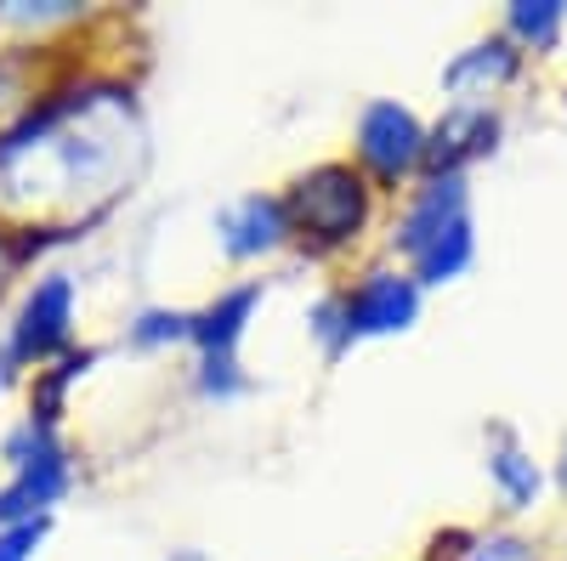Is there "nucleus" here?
<instances>
[{
	"instance_id": "nucleus-1",
	"label": "nucleus",
	"mask_w": 567,
	"mask_h": 561,
	"mask_svg": "<svg viewBox=\"0 0 567 561\" xmlns=\"http://www.w3.org/2000/svg\"><path fill=\"white\" fill-rule=\"evenodd\" d=\"M398 256H409L414 284H449L477 256V227H471V181L465 176H425L414 187L398 232H392Z\"/></svg>"
},
{
	"instance_id": "nucleus-2",
	"label": "nucleus",
	"mask_w": 567,
	"mask_h": 561,
	"mask_svg": "<svg viewBox=\"0 0 567 561\" xmlns=\"http://www.w3.org/2000/svg\"><path fill=\"white\" fill-rule=\"evenodd\" d=\"M284 216H290L296 245H307L312 256H336V250L363 239V227L374 216V187L358 165L329 159V165H312L307 176L290 181Z\"/></svg>"
},
{
	"instance_id": "nucleus-3",
	"label": "nucleus",
	"mask_w": 567,
	"mask_h": 561,
	"mask_svg": "<svg viewBox=\"0 0 567 561\" xmlns=\"http://www.w3.org/2000/svg\"><path fill=\"white\" fill-rule=\"evenodd\" d=\"M7 459L18 465V477L0 488V528L45 517L69 488V459H63V443L52 437V426H34L29 419V426L7 443Z\"/></svg>"
},
{
	"instance_id": "nucleus-4",
	"label": "nucleus",
	"mask_w": 567,
	"mask_h": 561,
	"mask_svg": "<svg viewBox=\"0 0 567 561\" xmlns=\"http://www.w3.org/2000/svg\"><path fill=\"white\" fill-rule=\"evenodd\" d=\"M358 170H369L381 187L409 181L425 165V125L403 108V103H369L358 114Z\"/></svg>"
},
{
	"instance_id": "nucleus-5",
	"label": "nucleus",
	"mask_w": 567,
	"mask_h": 561,
	"mask_svg": "<svg viewBox=\"0 0 567 561\" xmlns=\"http://www.w3.org/2000/svg\"><path fill=\"white\" fill-rule=\"evenodd\" d=\"M420 318V284L409 272L374 267L363 272L352 290H341V323L347 341H369V335H403Z\"/></svg>"
},
{
	"instance_id": "nucleus-6",
	"label": "nucleus",
	"mask_w": 567,
	"mask_h": 561,
	"mask_svg": "<svg viewBox=\"0 0 567 561\" xmlns=\"http://www.w3.org/2000/svg\"><path fill=\"white\" fill-rule=\"evenodd\" d=\"M499 143V120L488 103H454L432 131H425V170L432 176H465V165H477Z\"/></svg>"
},
{
	"instance_id": "nucleus-7",
	"label": "nucleus",
	"mask_w": 567,
	"mask_h": 561,
	"mask_svg": "<svg viewBox=\"0 0 567 561\" xmlns=\"http://www.w3.org/2000/svg\"><path fill=\"white\" fill-rule=\"evenodd\" d=\"M69 323H74V284L69 278H40L34 295L18 312V330H12V357L18 363H45L52 352L69 346Z\"/></svg>"
},
{
	"instance_id": "nucleus-8",
	"label": "nucleus",
	"mask_w": 567,
	"mask_h": 561,
	"mask_svg": "<svg viewBox=\"0 0 567 561\" xmlns=\"http://www.w3.org/2000/svg\"><path fill=\"white\" fill-rule=\"evenodd\" d=\"M216 232L233 261H256L290 239V216H284V199H272V194H245L239 205H227L216 216Z\"/></svg>"
},
{
	"instance_id": "nucleus-9",
	"label": "nucleus",
	"mask_w": 567,
	"mask_h": 561,
	"mask_svg": "<svg viewBox=\"0 0 567 561\" xmlns=\"http://www.w3.org/2000/svg\"><path fill=\"white\" fill-rule=\"evenodd\" d=\"M516 74H523V45L499 34V40H483V45H471V52H460L443 69V91H454L460 103H483L488 91H499Z\"/></svg>"
},
{
	"instance_id": "nucleus-10",
	"label": "nucleus",
	"mask_w": 567,
	"mask_h": 561,
	"mask_svg": "<svg viewBox=\"0 0 567 561\" xmlns=\"http://www.w3.org/2000/svg\"><path fill=\"white\" fill-rule=\"evenodd\" d=\"M256 307H261V284H239V290H227L216 307H205L194 318V341H199L205 363H239V341L250 330Z\"/></svg>"
},
{
	"instance_id": "nucleus-11",
	"label": "nucleus",
	"mask_w": 567,
	"mask_h": 561,
	"mask_svg": "<svg viewBox=\"0 0 567 561\" xmlns=\"http://www.w3.org/2000/svg\"><path fill=\"white\" fill-rule=\"evenodd\" d=\"M488 477H494V488L511 510H528L539 499V465L523 454V443H516L505 426L494 432V448H488Z\"/></svg>"
},
{
	"instance_id": "nucleus-12",
	"label": "nucleus",
	"mask_w": 567,
	"mask_h": 561,
	"mask_svg": "<svg viewBox=\"0 0 567 561\" xmlns=\"http://www.w3.org/2000/svg\"><path fill=\"white\" fill-rule=\"evenodd\" d=\"M561 23H567V7L561 0H516L505 12V40L528 45V52H550L561 40Z\"/></svg>"
},
{
	"instance_id": "nucleus-13",
	"label": "nucleus",
	"mask_w": 567,
	"mask_h": 561,
	"mask_svg": "<svg viewBox=\"0 0 567 561\" xmlns=\"http://www.w3.org/2000/svg\"><path fill=\"white\" fill-rule=\"evenodd\" d=\"M432 550V561H539V550L516 533H449Z\"/></svg>"
},
{
	"instance_id": "nucleus-14",
	"label": "nucleus",
	"mask_w": 567,
	"mask_h": 561,
	"mask_svg": "<svg viewBox=\"0 0 567 561\" xmlns=\"http://www.w3.org/2000/svg\"><path fill=\"white\" fill-rule=\"evenodd\" d=\"M136 346H159V341H194V312H142L136 330H131Z\"/></svg>"
},
{
	"instance_id": "nucleus-15",
	"label": "nucleus",
	"mask_w": 567,
	"mask_h": 561,
	"mask_svg": "<svg viewBox=\"0 0 567 561\" xmlns=\"http://www.w3.org/2000/svg\"><path fill=\"white\" fill-rule=\"evenodd\" d=\"M45 517H34V522H12V528H0V561H29L34 555V544L45 539Z\"/></svg>"
},
{
	"instance_id": "nucleus-16",
	"label": "nucleus",
	"mask_w": 567,
	"mask_h": 561,
	"mask_svg": "<svg viewBox=\"0 0 567 561\" xmlns=\"http://www.w3.org/2000/svg\"><path fill=\"white\" fill-rule=\"evenodd\" d=\"M556 482H561V494H567V437H561V459H556Z\"/></svg>"
},
{
	"instance_id": "nucleus-17",
	"label": "nucleus",
	"mask_w": 567,
	"mask_h": 561,
	"mask_svg": "<svg viewBox=\"0 0 567 561\" xmlns=\"http://www.w3.org/2000/svg\"><path fill=\"white\" fill-rule=\"evenodd\" d=\"M0 386H7V357H0Z\"/></svg>"
},
{
	"instance_id": "nucleus-18",
	"label": "nucleus",
	"mask_w": 567,
	"mask_h": 561,
	"mask_svg": "<svg viewBox=\"0 0 567 561\" xmlns=\"http://www.w3.org/2000/svg\"><path fill=\"white\" fill-rule=\"evenodd\" d=\"M176 561H205V555H176Z\"/></svg>"
}]
</instances>
